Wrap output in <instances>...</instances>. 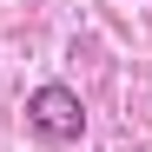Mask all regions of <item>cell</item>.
Listing matches in <instances>:
<instances>
[{"label":"cell","instance_id":"1","mask_svg":"<svg viewBox=\"0 0 152 152\" xmlns=\"http://www.w3.org/2000/svg\"><path fill=\"white\" fill-rule=\"evenodd\" d=\"M27 126H33L46 145H73V139L86 132V106H80V93H73V86L46 80V86L27 93Z\"/></svg>","mask_w":152,"mask_h":152}]
</instances>
